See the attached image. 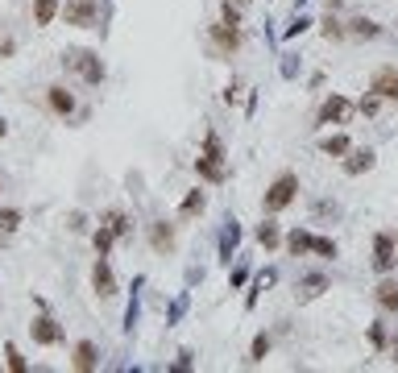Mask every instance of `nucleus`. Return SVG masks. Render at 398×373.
<instances>
[{
    "mask_svg": "<svg viewBox=\"0 0 398 373\" xmlns=\"http://www.w3.org/2000/svg\"><path fill=\"white\" fill-rule=\"evenodd\" d=\"M295 195H299V174H291V170H282L274 183H270V191H266V199H262V208H266V216H278L282 208H291L295 203Z\"/></svg>",
    "mask_w": 398,
    "mask_h": 373,
    "instance_id": "f257e3e1",
    "label": "nucleus"
},
{
    "mask_svg": "<svg viewBox=\"0 0 398 373\" xmlns=\"http://www.w3.org/2000/svg\"><path fill=\"white\" fill-rule=\"evenodd\" d=\"M353 116V104L345 100V95H328L324 104H320V125H345Z\"/></svg>",
    "mask_w": 398,
    "mask_h": 373,
    "instance_id": "f03ea898",
    "label": "nucleus"
},
{
    "mask_svg": "<svg viewBox=\"0 0 398 373\" xmlns=\"http://www.w3.org/2000/svg\"><path fill=\"white\" fill-rule=\"evenodd\" d=\"M370 91L382 100H398V66H378L370 79Z\"/></svg>",
    "mask_w": 398,
    "mask_h": 373,
    "instance_id": "7ed1b4c3",
    "label": "nucleus"
},
{
    "mask_svg": "<svg viewBox=\"0 0 398 373\" xmlns=\"http://www.w3.org/2000/svg\"><path fill=\"white\" fill-rule=\"evenodd\" d=\"M395 237L390 233H378V241H374V270H382V274H390L395 270Z\"/></svg>",
    "mask_w": 398,
    "mask_h": 373,
    "instance_id": "20e7f679",
    "label": "nucleus"
},
{
    "mask_svg": "<svg viewBox=\"0 0 398 373\" xmlns=\"http://www.w3.org/2000/svg\"><path fill=\"white\" fill-rule=\"evenodd\" d=\"M212 42H216V50H220V54H233V50L241 46V25H228V21L212 25Z\"/></svg>",
    "mask_w": 398,
    "mask_h": 373,
    "instance_id": "39448f33",
    "label": "nucleus"
},
{
    "mask_svg": "<svg viewBox=\"0 0 398 373\" xmlns=\"http://www.w3.org/2000/svg\"><path fill=\"white\" fill-rule=\"evenodd\" d=\"M66 62H71V66H79V75H83L87 83H100V79H104V66H100V58H96V54H87V50H75Z\"/></svg>",
    "mask_w": 398,
    "mask_h": 373,
    "instance_id": "423d86ee",
    "label": "nucleus"
},
{
    "mask_svg": "<svg viewBox=\"0 0 398 373\" xmlns=\"http://www.w3.org/2000/svg\"><path fill=\"white\" fill-rule=\"evenodd\" d=\"M62 17H66L71 25H91V21H96V4H91V0H71V4L62 8Z\"/></svg>",
    "mask_w": 398,
    "mask_h": 373,
    "instance_id": "0eeeda50",
    "label": "nucleus"
},
{
    "mask_svg": "<svg viewBox=\"0 0 398 373\" xmlns=\"http://www.w3.org/2000/svg\"><path fill=\"white\" fill-rule=\"evenodd\" d=\"M71 365H75L79 373H91L96 365H100V353H96V345H91V340H79V345H75V361H71Z\"/></svg>",
    "mask_w": 398,
    "mask_h": 373,
    "instance_id": "6e6552de",
    "label": "nucleus"
},
{
    "mask_svg": "<svg viewBox=\"0 0 398 373\" xmlns=\"http://www.w3.org/2000/svg\"><path fill=\"white\" fill-rule=\"evenodd\" d=\"M46 104H50L58 116H71V112H75V95H71L66 87H46Z\"/></svg>",
    "mask_w": 398,
    "mask_h": 373,
    "instance_id": "1a4fd4ad",
    "label": "nucleus"
},
{
    "mask_svg": "<svg viewBox=\"0 0 398 373\" xmlns=\"http://www.w3.org/2000/svg\"><path fill=\"white\" fill-rule=\"evenodd\" d=\"M195 170H199V179H208V183H224V179H228V174H224V162H220V158H208V154L195 158Z\"/></svg>",
    "mask_w": 398,
    "mask_h": 373,
    "instance_id": "9d476101",
    "label": "nucleus"
},
{
    "mask_svg": "<svg viewBox=\"0 0 398 373\" xmlns=\"http://www.w3.org/2000/svg\"><path fill=\"white\" fill-rule=\"evenodd\" d=\"M91 282H96V295H104V299H108V295H116V278H112V270H108V262H104V257L96 262Z\"/></svg>",
    "mask_w": 398,
    "mask_h": 373,
    "instance_id": "9b49d317",
    "label": "nucleus"
},
{
    "mask_svg": "<svg viewBox=\"0 0 398 373\" xmlns=\"http://www.w3.org/2000/svg\"><path fill=\"white\" fill-rule=\"evenodd\" d=\"M33 340H37V345H58L62 332H58V324H54L50 316H37V320H33Z\"/></svg>",
    "mask_w": 398,
    "mask_h": 373,
    "instance_id": "f8f14e48",
    "label": "nucleus"
},
{
    "mask_svg": "<svg viewBox=\"0 0 398 373\" xmlns=\"http://www.w3.org/2000/svg\"><path fill=\"white\" fill-rule=\"evenodd\" d=\"M374 299H378V307H382V311H398V282H395V278H382V282H378V291H374Z\"/></svg>",
    "mask_w": 398,
    "mask_h": 373,
    "instance_id": "ddd939ff",
    "label": "nucleus"
},
{
    "mask_svg": "<svg viewBox=\"0 0 398 373\" xmlns=\"http://www.w3.org/2000/svg\"><path fill=\"white\" fill-rule=\"evenodd\" d=\"M150 245L158 249V253H170L174 249V228L162 220V224H154V233H150Z\"/></svg>",
    "mask_w": 398,
    "mask_h": 373,
    "instance_id": "4468645a",
    "label": "nucleus"
},
{
    "mask_svg": "<svg viewBox=\"0 0 398 373\" xmlns=\"http://www.w3.org/2000/svg\"><path fill=\"white\" fill-rule=\"evenodd\" d=\"M320 149H324L328 158H341V154H349V149H353V141H349L345 133H336V137H324V141H320Z\"/></svg>",
    "mask_w": 398,
    "mask_h": 373,
    "instance_id": "2eb2a0df",
    "label": "nucleus"
},
{
    "mask_svg": "<svg viewBox=\"0 0 398 373\" xmlns=\"http://www.w3.org/2000/svg\"><path fill=\"white\" fill-rule=\"evenodd\" d=\"M374 166V149H357L349 162H345V174H361V170H370Z\"/></svg>",
    "mask_w": 398,
    "mask_h": 373,
    "instance_id": "dca6fc26",
    "label": "nucleus"
},
{
    "mask_svg": "<svg viewBox=\"0 0 398 373\" xmlns=\"http://www.w3.org/2000/svg\"><path fill=\"white\" fill-rule=\"evenodd\" d=\"M58 17V0H33V21L37 25H50Z\"/></svg>",
    "mask_w": 398,
    "mask_h": 373,
    "instance_id": "f3484780",
    "label": "nucleus"
},
{
    "mask_svg": "<svg viewBox=\"0 0 398 373\" xmlns=\"http://www.w3.org/2000/svg\"><path fill=\"white\" fill-rule=\"evenodd\" d=\"M203 203H208V199H203V191H191V195L183 199L179 216H183V220H191V216H199V212H203Z\"/></svg>",
    "mask_w": 398,
    "mask_h": 373,
    "instance_id": "a211bd4d",
    "label": "nucleus"
},
{
    "mask_svg": "<svg viewBox=\"0 0 398 373\" xmlns=\"http://www.w3.org/2000/svg\"><path fill=\"white\" fill-rule=\"evenodd\" d=\"M349 33H353V37H378L382 29H378L374 21H365V17H357V21H349Z\"/></svg>",
    "mask_w": 398,
    "mask_h": 373,
    "instance_id": "6ab92c4d",
    "label": "nucleus"
},
{
    "mask_svg": "<svg viewBox=\"0 0 398 373\" xmlns=\"http://www.w3.org/2000/svg\"><path fill=\"white\" fill-rule=\"evenodd\" d=\"M112 241H116V233H112L108 224H100V228H96V249H100V257H108V249H112Z\"/></svg>",
    "mask_w": 398,
    "mask_h": 373,
    "instance_id": "aec40b11",
    "label": "nucleus"
},
{
    "mask_svg": "<svg viewBox=\"0 0 398 373\" xmlns=\"http://www.w3.org/2000/svg\"><path fill=\"white\" fill-rule=\"evenodd\" d=\"M287 249H291V253H307V249H311V233H299V228H295V233L287 237Z\"/></svg>",
    "mask_w": 398,
    "mask_h": 373,
    "instance_id": "412c9836",
    "label": "nucleus"
},
{
    "mask_svg": "<svg viewBox=\"0 0 398 373\" xmlns=\"http://www.w3.org/2000/svg\"><path fill=\"white\" fill-rule=\"evenodd\" d=\"M104 224H108V228H112L116 237H125V233H129V220H125V212H116V208H112V212L104 216Z\"/></svg>",
    "mask_w": 398,
    "mask_h": 373,
    "instance_id": "4be33fe9",
    "label": "nucleus"
},
{
    "mask_svg": "<svg viewBox=\"0 0 398 373\" xmlns=\"http://www.w3.org/2000/svg\"><path fill=\"white\" fill-rule=\"evenodd\" d=\"M257 241H262V245H266V249H274V245H278V241H282V237H278V224H270V220H266V224H262V228H257Z\"/></svg>",
    "mask_w": 398,
    "mask_h": 373,
    "instance_id": "5701e85b",
    "label": "nucleus"
},
{
    "mask_svg": "<svg viewBox=\"0 0 398 373\" xmlns=\"http://www.w3.org/2000/svg\"><path fill=\"white\" fill-rule=\"evenodd\" d=\"M311 253H320V257H336V241H328V237H311Z\"/></svg>",
    "mask_w": 398,
    "mask_h": 373,
    "instance_id": "b1692460",
    "label": "nucleus"
},
{
    "mask_svg": "<svg viewBox=\"0 0 398 373\" xmlns=\"http://www.w3.org/2000/svg\"><path fill=\"white\" fill-rule=\"evenodd\" d=\"M266 353H270V336H257V340H253V349H249V361L257 365V361H262Z\"/></svg>",
    "mask_w": 398,
    "mask_h": 373,
    "instance_id": "393cba45",
    "label": "nucleus"
},
{
    "mask_svg": "<svg viewBox=\"0 0 398 373\" xmlns=\"http://www.w3.org/2000/svg\"><path fill=\"white\" fill-rule=\"evenodd\" d=\"M17 224H21V212H12V208H4V212H0V233H12Z\"/></svg>",
    "mask_w": 398,
    "mask_h": 373,
    "instance_id": "a878e982",
    "label": "nucleus"
},
{
    "mask_svg": "<svg viewBox=\"0 0 398 373\" xmlns=\"http://www.w3.org/2000/svg\"><path fill=\"white\" fill-rule=\"evenodd\" d=\"M4 357H8V370H12V373H25V370H29V365H25V357H21V353H17L12 345L4 349Z\"/></svg>",
    "mask_w": 398,
    "mask_h": 373,
    "instance_id": "bb28decb",
    "label": "nucleus"
},
{
    "mask_svg": "<svg viewBox=\"0 0 398 373\" xmlns=\"http://www.w3.org/2000/svg\"><path fill=\"white\" fill-rule=\"evenodd\" d=\"M345 33H349V29H345L336 17H328V21H324V37H345Z\"/></svg>",
    "mask_w": 398,
    "mask_h": 373,
    "instance_id": "cd10ccee",
    "label": "nucleus"
},
{
    "mask_svg": "<svg viewBox=\"0 0 398 373\" xmlns=\"http://www.w3.org/2000/svg\"><path fill=\"white\" fill-rule=\"evenodd\" d=\"M303 286H307V291H303V295H320V291H324V286H328V278H320V274H311V278H307V282H303Z\"/></svg>",
    "mask_w": 398,
    "mask_h": 373,
    "instance_id": "c85d7f7f",
    "label": "nucleus"
},
{
    "mask_svg": "<svg viewBox=\"0 0 398 373\" xmlns=\"http://www.w3.org/2000/svg\"><path fill=\"white\" fill-rule=\"evenodd\" d=\"M378 108H382V95H370V100H361V112H365V116H378Z\"/></svg>",
    "mask_w": 398,
    "mask_h": 373,
    "instance_id": "c756f323",
    "label": "nucleus"
},
{
    "mask_svg": "<svg viewBox=\"0 0 398 373\" xmlns=\"http://www.w3.org/2000/svg\"><path fill=\"white\" fill-rule=\"evenodd\" d=\"M328 4H332V8H336V4H341V0H328Z\"/></svg>",
    "mask_w": 398,
    "mask_h": 373,
    "instance_id": "7c9ffc66",
    "label": "nucleus"
},
{
    "mask_svg": "<svg viewBox=\"0 0 398 373\" xmlns=\"http://www.w3.org/2000/svg\"><path fill=\"white\" fill-rule=\"evenodd\" d=\"M237 4H249V0H237Z\"/></svg>",
    "mask_w": 398,
    "mask_h": 373,
    "instance_id": "2f4dec72",
    "label": "nucleus"
},
{
    "mask_svg": "<svg viewBox=\"0 0 398 373\" xmlns=\"http://www.w3.org/2000/svg\"><path fill=\"white\" fill-rule=\"evenodd\" d=\"M395 361H398V353H395Z\"/></svg>",
    "mask_w": 398,
    "mask_h": 373,
    "instance_id": "473e14b6",
    "label": "nucleus"
}]
</instances>
